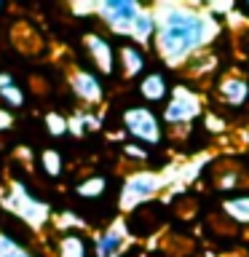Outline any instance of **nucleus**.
<instances>
[{"label":"nucleus","instance_id":"f257e3e1","mask_svg":"<svg viewBox=\"0 0 249 257\" xmlns=\"http://www.w3.org/2000/svg\"><path fill=\"white\" fill-rule=\"evenodd\" d=\"M156 22V51L169 67L198 54L212 38V19L182 6H164Z\"/></svg>","mask_w":249,"mask_h":257},{"label":"nucleus","instance_id":"f03ea898","mask_svg":"<svg viewBox=\"0 0 249 257\" xmlns=\"http://www.w3.org/2000/svg\"><path fill=\"white\" fill-rule=\"evenodd\" d=\"M120 123H123V132L140 145H153L156 148L164 140V126H161L158 112L148 107V104H132V107H126L120 112Z\"/></svg>","mask_w":249,"mask_h":257},{"label":"nucleus","instance_id":"7ed1b4c3","mask_svg":"<svg viewBox=\"0 0 249 257\" xmlns=\"http://www.w3.org/2000/svg\"><path fill=\"white\" fill-rule=\"evenodd\" d=\"M201 96L193 91L190 86H174L172 88V96L166 99V107L164 112H161V118H164V123L166 126H174V128H180V126H190L193 120H196L201 115Z\"/></svg>","mask_w":249,"mask_h":257},{"label":"nucleus","instance_id":"20e7f679","mask_svg":"<svg viewBox=\"0 0 249 257\" xmlns=\"http://www.w3.org/2000/svg\"><path fill=\"white\" fill-rule=\"evenodd\" d=\"M140 11H142L140 3H134V0H104V3H99V14L104 24L112 32H120V35H129Z\"/></svg>","mask_w":249,"mask_h":257},{"label":"nucleus","instance_id":"39448f33","mask_svg":"<svg viewBox=\"0 0 249 257\" xmlns=\"http://www.w3.org/2000/svg\"><path fill=\"white\" fill-rule=\"evenodd\" d=\"M161 188V177L158 174H132L129 180L123 182V190H120V209L129 212V209H134L137 204H142V201H148L153 193H158Z\"/></svg>","mask_w":249,"mask_h":257},{"label":"nucleus","instance_id":"423d86ee","mask_svg":"<svg viewBox=\"0 0 249 257\" xmlns=\"http://www.w3.org/2000/svg\"><path fill=\"white\" fill-rule=\"evenodd\" d=\"M83 43H86V51L88 56H91V62L96 64V70L102 72V75H112L115 72V48H112V43L104 35H99V32H88V35L83 38Z\"/></svg>","mask_w":249,"mask_h":257},{"label":"nucleus","instance_id":"0eeeda50","mask_svg":"<svg viewBox=\"0 0 249 257\" xmlns=\"http://www.w3.org/2000/svg\"><path fill=\"white\" fill-rule=\"evenodd\" d=\"M217 99H220L225 107H244L249 102V80L241 75H228L217 83Z\"/></svg>","mask_w":249,"mask_h":257},{"label":"nucleus","instance_id":"6e6552de","mask_svg":"<svg viewBox=\"0 0 249 257\" xmlns=\"http://www.w3.org/2000/svg\"><path fill=\"white\" fill-rule=\"evenodd\" d=\"M70 86H72V94H75L80 102H86V104H99L102 96H104L99 78H96L94 72H88V70H75L72 72Z\"/></svg>","mask_w":249,"mask_h":257},{"label":"nucleus","instance_id":"1a4fd4ad","mask_svg":"<svg viewBox=\"0 0 249 257\" xmlns=\"http://www.w3.org/2000/svg\"><path fill=\"white\" fill-rule=\"evenodd\" d=\"M140 96L150 104H158V102L169 99V80H166L164 72L161 70L145 72L142 80H140Z\"/></svg>","mask_w":249,"mask_h":257},{"label":"nucleus","instance_id":"9d476101","mask_svg":"<svg viewBox=\"0 0 249 257\" xmlns=\"http://www.w3.org/2000/svg\"><path fill=\"white\" fill-rule=\"evenodd\" d=\"M118 62L120 67H123V75L132 80L137 75H145V70H148V59H145V51L137 43L132 40H126L123 46L118 48Z\"/></svg>","mask_w":249,"mask_h":257},{"label":"nucleus","instance_id":"9b49d317","mask_svg":"<svg viewBox=\"0 0 249 257\" xmlns=\"http://www.w3.org/2000/svg\"><path fill=\"white\" fill-rule=\"evenodd\" d=\"M123 241H126V230H123L120 222H115V225H110L107 230H102L99 236H96L94 252H96V257H115L118 249L123 246Z\"/></svg>","mask_w":249,"mask_h":257},{"label":"nucleus","instance_id":"f8f14e48","mask_svg":"<svg viewBox=\"0 0 249 257\" xmlns=\"http://www.w3.org/2000/svg\"><path fill=\"white\" fill-rule=\"evenodd\" d=\"M156 27H158L156 14L153 11H140L137 19H134V24H132V30H129V38H132V43H137L142 48L150 38H156Z\"/></svg>","mask_w":249,"mask_h":257},{"label":"nucleus","instance_id":"ddd939ff","mask_svg":"<svg viewBox=\"0 0 249 257\" xmlns=\"http://www.w3.org/2000/svg\"><path fill=\"white\" fill-rule=\"evenodd\" d=\"M0 99H3L8 107H22L24 104V91H22V86L16 83V78L11 72H0Z\"/></svg>","mask_w":249,"mask_h":257},{"label":"nucleus","instance_id":"4468645a","mask_svg":"<svg viewBox=\"0 0 249 257\" xmlns=\"http://www.w3.org/2000/svg\"><path fill=\"white\" fill-rule=\"evenodd\" d=\"M104 190H107V180H104L102 174L86 177V180H80V182L75 185L78 198H83V201H94V198H99V196H104Z\"/></svg>","mask_w":249,"mask_h":257},{"label":"nucleus","instance_id":"2eb2a0df","mask_svg":"<svg viewBox=\"0 0 249 257\" xmlns=\"http://www.w3.org/2000/svg\"><path fill=\"white\" fill-rule=\"evenodd\" d=\"M222 209L238 225H249V196H230L222 201Z\"/></svg>","mask_w":249,"mask_h":257},{"label":"nucleus","instance_id":"dca6fc26","mask_svg":"<svg viewBox=\"0 0 249 257\" xmlns=\"http://www.w3.org/2000/svg\"><path fill=\"white\" fill-rule=\"evenodd\" d=\"M40 169L46 172V177H51V180H56L62 172H64V158H62V153L56 150V148H48L40 153Z\"/></svg>","mask_w":249,"mask_h":257},{"label":"nucleus","instance_id":"f3484780","mask_svg":"<svg viewBox=\"0 0 249 257\" xmlns=\"http://www.w3.org/2000/svg\"><path fill=\"white\" fill-rule=\"evenodd\" d=\"M59 257H86V241L78 233H64L59 241Z\"/></svg>","mask_w":249,"mask_h":257},{"label":"nucleus","instance_id":"a211bd4d","mask_svg":"<svg viewBox=\"0 0 249 257\" xmlns=\"http://www.w3.org/2000/svg\"><path fill=\"white\" fill-rule=\"evenodd\" d=\"M0 257H32V254H30V249H24L8 233H0Z\"/></svg>","mask_w":249,"mask_h":257},{"label":"nucleus","instance_id":"6ab92c4d","mask_svg":"<svg viewBox=\"0 0 249 257\" xmlns=\"http://www.w3.org/2000/svg\"><path fill=\"white\" fill-rule=\"evenodd\" d=\"M46 126H48V134L51 137H64L67 134V120H64V115H59V112H46Z\"/></svg>","mask_w":249,"mask_h":257},{"label":"nucleus","instance_id":"aec40b11","mask_svg":"<svg viewBox=\"0 0 249 257\" xmlns=\"http://www.w3.org/2000/svg\"><path fill=\"white\" fill-rule=\"evenodd\" d=\"M123 156L132 158V161H148L150 158V150L145 148V145H140V142H126L123 145Z\"/></svg>","mask_w":249,"mask_h":257},{"label":"nucleus","instance_id":"412c9836","mask_svg":"<svg viewBox=\"0 0 249 257\" xmlns=\"http://www.w3.org/2000/svg\"><path fill=\"white\" fill-rule=\"evenodd\" d=\"M204 123L209 132H222V120L214 115V112H206V118H204Z\"/></svg>","mask_w":249,"mask_h":257},{"label":"nucleus","instance_id":"4be33fe9","mask_svg":"<svg viewBox=\"0 0 249 257\" xmlns=\"http://www.w3.org/2000/svg\"><path fill=\"white\" fill-rule=\"evenodd\" d=\"M11 126H14V115L6 107H0V132H6V128H11Z\"/></svg>","mask_w":249,"mask_h":257}]
</instances>
